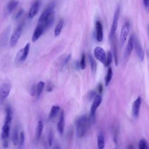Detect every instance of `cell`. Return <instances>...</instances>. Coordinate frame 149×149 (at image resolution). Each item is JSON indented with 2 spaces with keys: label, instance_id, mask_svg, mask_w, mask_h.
<instances>
[{
  "label": "cell",
  "instance_id": "cell-1",
  "mask_svg": "<svg viewBox=\"0 0 149 149\" xmlns=\"http://www.w3.org/2000/svg\"><path fill=\"white\" fill-rule=\"evenodd\" d=\"M90 124L89 117L86 115H83L77 118L76 121V134L78 137L80 138L85 135Z\"/></svg>",
  "mask_w": 149,
  "mask_h": 149
},
{
  "label": "cell",
  "instance_id": "cell-2",
  "mask_svg": "<svg viewBox=\"0 0 149 149\" xmlns=\"http://www.w3.org/2000/svg\"><path fill=\"white\" fill-rule=\"evenodd\" d=\"M119 16H120V8L118 7L114 13L113 19H112V25L110 30L109 39L111 41L115 40V33L118 27Z\"/></svg>",
  "mask_w": 149,
  "mask_h": 149
},
{
  "label": "cell",
  "instance_id": "cell-3",
  "mask_svg": "<svg viewBox=\"0 0 149 149\" xmlns=\"http://www.w3.org/2000/svg\"><path fill=\"white\" fill-rule=\"evenodd\" d=\"M22 29H23V24H21L17 27V28L15 30V31L12 33L9 41V45L10 47H13L17 44L22 34Z\"/></svg>",
  "mask_w": 149,
  "mask_h": 149
},
{
  "label": "cell",
  "instance_id": "cell-4",
  "mask_svg": "<svg viewBox=\"0 0 149 149\" xmlns=\"http://www.w3.org/2000/svg\"><path fill=\"white\" fill-rule=\"evenodd\" d=\"M11 90V84L5 82L0 85V104L7 98Z\"/></svg>",
  "mask_w": 149,
  "mask_h": 149
},
{
  "label": "cell",
  "instance_id": "cell-5",
  "mask_svg": "<svg viewBox=\"0 0 149 149\" xmlns=\"http://www.w3.org/2000/svg\"><path fill=\"white\" fill-rule=\"evenodd\" d=\"M130 30V24L129 22H126L122 26L120 37H119V42L120 47H123L125 44L127 37L129 35Z\"/></svg>",
  "mask_w": 149,
  "mask_h": 149
},
{
  "label": "cell",
  "instance_id": "cell-6",
  "mask_svg": "<svg viewBox=\"0 0 149 149\" xmlns=\"http://www.w3.org/2000/svg\"><path fill=\"white\" fill-rule=\"evenodd\" d=\"M55 6V3L54 2H52L49 3V4H48V5L43 10V12H42V13L41 14L40 16L38 18V22L39 23H41L44 22V20L46 19L48 16L54 10Z\"/></svg>",
  "mask_w": 149,
  "mask_h": 149
},
{
  "label": "cell",
  "instance_id": "cell-7",
  "mask_svg": "<svg viewBox=\"0 0 149 149\" xmlns=\"http://www.w3.org/2000/svg\"><path fill=\"white\" fill-rule=\"evenodd\" d=\"M94 55L100 62L104 64L105 63L107 58V54L102 48L100 47H96L94 49Z\"/></svg>",
  "mask_w": 149,
  "mask_h": 149
},
{
  "label": "cell",
  "instance_id": "cell-8",
  "mask_svg": "<svg viewBox=\"0 0 149 149\" xmlns=\"http://www.w3.org/2000/svg\"><path fill=\"white\" fill-rule=\"evenodd\" d=\"M134 35H131L130 37L129 38L128 42L127 43L125 52H124V58L125 59L127 58L131 54L132 50L134 48Z\"/></svg>",
  "mask_w": 149,
  "mask_h": 149
},
{
  "label": "cell",
  "instance_id": "cell-9",
  "mask_svg": "<svg viewBox=\"0 0 149 149\" xmlns=\"http://www.w3.org/2000/svg\"><path fill=\"white\" fill-rule=\"evenodd\" d=\"M134 47L135 49L136 53L139 58V59L143 61L144 59V52L142 48V46L139 41V40L137 38H134Z\"/></svg>",
  "mask_w": 149,
  "mask_h": 149
},
{
  "label": "cell",
  "instance_id": "cell-10",
  "mask_svg": "<svg viewBox=\"0 0 149 149\" xmlns=\"http://www.w3.org/2000/svg\"><path fill=\"white\" fill-rule=\"evenodd\" d=\"M101 102H102L101 95L100 94L97 95L96 97L93 100V102L91 106V109H90V114L91 115H95L96 111H97V108H98V107L100 106V105L101 104Z\"/></svg>",
  "mask_w": 149,
  "mask_h": 149
},
{
  "label": "cell",
  "instance_id": "cell-11",
  "mask_svg": "<svg viewBox=\"0 0 149 149\" xmlns=\"http://www.w3.org/2000/svg\"><path fill=\"white\" fill-rule=\"evenodd\" d=\"M141 104V98L139 96L137 99L133 102L132 105V113L134 118L138 117L140 112V108Z\"/></svg>",
  "mask_w": 149,
  "mask_h": 149
},
{
  "label": "cell",
  "instance_id": "cell-12",
  "mask_svg": "<svg viewBox=\"0 0 149 149\" xmlns=\"http://www.w3.org/2000/svg\"><path fill=\"white\" fill-rule=\"evenodd\" d=\"M44 30H45V28L43 24L41 23H40V24H38L36 27L33 33V37H32V41L36 42L41 37V36L42 35Z\"/></svg>",
  "mask_w": 149,
  "mask_h": 149
},
{
  "label": "cell",
  "instance_id": "cell-13",
  "mask_svg": "<svg viewBox=\"0 0 149 149\" xmlns=\"http://www.w3.org/2000/svg\"><path fill=\"white\" fill-rule=\"evenodd\" d=\"M95 32L97 41L98 42L102 41L103 39V29L100 21H97L95 23Z\"/></svg>",
  "mask_w": 149,
  "mask_h": 149
},
{
  "label": "cell",
  "instance_id": "cell-14",
  "mask_svg": "<svg viewBox=\"0 0 149 149\" xmlns=\"http://www.w3.org/2000/svg\"><path fill=\"white\" fill-rule=\"evenodd\" d=\"M39 5H40V3H39L38 1H35L32 4L31 6L30 7V8L29 9V13H28L29 18L32 19L37 14L38 9H39Z\"/></svg>",
  "mask_w": 149,
  "mask_h": 149
},
{
  "label": "cell",
  "instance_id": "cell-15",
  "mask_svg": "<svg viewBox=\"0 0 149 149\" xmlns=\"http://www.w3.org/2000/svg\"><path fill=\"white\" fill-rule=\"evenodd\" d=\"M65 127V114L63 111H62L60 115V119L57 123V129L61 135L63 134Z\"/></svg>",
  "mask_w": 149,
  "mask_h": 149
},
{
  "label": "cell",
  "instance_id": "cell-16",
  "mask_svg": "<svg viewBox=\"0 0 149 149\" xmlns=\"http://www.w3.org/2000/svg\"><path fill=\"white\" fill-rule=\"evenodd\" d=\"M54 17H55V11L54 10L48 16V17L46 18V19L42 23H41V24H43L45 30L49 28L53 23L54 20Z\"/></svg>",
  "mask_w": 149,
  "mask_h": 149
},
{
  "label": "cell",
  "instance_id": "cell-17",
  "mask_svg": "<svg viewBox=\"0 0 149 149\" xmlns=\"http://www.w3.org/2000/svg\"><path fill=\"white\" fill-rule=\"evenodd\" d=\"M19 1L16 0H10L8 2L6 5V11L8 13L13 12L19 5Z\"/></svg>",
  "mask_w": 149,
  "mask_h": 149
},
{
  "label": "cell",
  "instance_id": "cell-18",
  "mask_svg": "<svg viewBox=\"0 0 149 149\" xmlns=\"http://www.w3.org/2000/svg\"><path fill=\"white\" fill-rule=\"evenodd\" d=\"M9 132H10V125L4 123L2 128V132L1 134V139L3 140L5 139H7V138L9 137Z\"/></svg>",
  "mask_w": 149,
  "mask_h": 149
},
{
  "label": "cell",
  "instance_id": "cell-19",
  "mask_svg": "<svg viewBox=\"0 0 149 149\" xmlns=\"http://www.w3.org/2000/svg\"><path fill=\"white\" fill-rule=\"evenodd\" d=\"M44 128V125L42 120H39L37 124L36 129V139L37 140H38L42 134V130Z\"/></svg>",
  "mask_w": 149,
  "mask_h": 149
},
{
  "label": "cell",
  "instance_id": "cell-20",
  "mask_svg": "<svg viewBox=\"0 0 149 149\" xmlns=\"http://www.w3.org/2000/svg\"><path fill=\"white\" fill-rule=\"evenodd\" d=\"M12 119V111L10 107H7L6 108V116H5V124L10 125Z\"/></svg>",
  "mask_w": 149,
  "mask_h": 149
},
{
  "label": "cell",
  "instance_id": "cell-21",
  "mask_svg": "<svg viewBox=\"0 0 149 149\" xmlns=\"http://www.w3.org/2000/svg\"><path fill=\"white\" fill-rule=\"evenodd\" d=\"M60 111V107L58 105H53L51 107L49 116H48V119L49 120L53 119L55 117V116L58 114V113Z\"/></svg>",
  "mask_w": 149,
  "mask_h": 149
},
{
  "label": "cell",
  "instance_id": "cell-22",
  "mask_svg": "<svg viewBox=\"0 0 149 149\" xmlns=\"http://www.w3.org/2000/svg\"><path fill=\"white\" fill-rule=\"evenodd\" d=\"M97 146L98 149H103L105 147V137L102 133H100L97 137Z\"/></svg>",
  "mask_w": 149,
  "mask_h": 149
},
{
  "label": "cell",
  "instance_id": "cell-23",
  "mask_svg": "<svg viewBox=\"0 0 149 149\" xmlns=\"http://www.w3.org/2000/svg\"><path fill=\"white\" fill-rule=\"evenodd\" d=\"M12 140L13 144L16 146L17 144L19 141V136H18V127L16 126L13 130L12 134Z\"/></svg>",
  "mask_w": 149,
  "mask_h": 149
},
{
  "label": "cell",
  "instance_id": "cell-24",
  "mask_svg": "<svg viewBox=\"0 0 149 149\" xmlns=\"http://www.w3.org/2000/svg\"><path fill=\"white\" fill-rule=\"evenodd\" d=\"M30 44L29 42H27L26 45L24 46V47L23 48V52H22V58H21V62H24L28 55L29 52V49H30Z\"/></svg>",
  "mask_w": 149,
  "mask_h": 149
},
{
  "label": "cell",
  "instance_id": "cell-25",
  "mask_svg": "<svg viewBox=\"0 0 149 149\" xmlns=\"http://www.w3.org/2000/svg\"><path fill=\"white\" fill-rule=\"evenodd\" d=\"M63 20L62 19H61L55 28L54 34L55 37H57L60 34L62 31V29L63 28Z\"/></svg>",
  "mask_w": 149,
  "mask_h": 149
},
{
  "label": "cell",
  "instance_id": "cell-26",
  "mask_svg": "<svg viewBox=\"0 0 149 149\" xmlns=\"http://www.w3.org/2000/svg\"><path fill=\"white\" fill-rule=\"evenodd\" d=\"M88 60H89V62L90 63V67H91V71L93 73H95L96 71V69H97V63H96V61L94 59V57L90 54H88Z\"/></svg>",
  "mask_w": 149,
  "mask_h": 149
},
{
  "label": "cell",
  "instance_id": "cell-27",
  "mask_svg": "<svg viewBox=\"0 0 149 149\" xmlns=\"http://www.w3.org/2000/svg\"><path fill=\"white\" fill-rule=\"evenodd\" d=\"M112 74H113V72H112V69L111 68H109L107 71V73L105 77V86H108L112 79Z\"/></svg>",
  "mask_w": 149,
  "mask_h": 149
},
{
  "label": "cell",
  "instance_id": "cell-28",
  "mask_svg": "<svg viewBox=\"0 0 149 149\" xmlns=\"http://www.w3.org/2000/svg\"><path fill=\"white\" fill-rule=\"evenodd\" d=\"M45 86V83L41 81L40 82L38 83V84L36 86V88H37V97H39L40 95H41L44 87Z\"/></svg>",
  "mask_w": 149,
  "mask_h": 149
},
{
  "label": "cell",
  "instance_id": "cell-29",
  "mask_svg": "<svg viewBox=\"0 0 149 149\" xmlns=\"http://www.w3.org/2000/svg\"><path fill=\"white\" fill-rule=\"evenodd\" d=\"M112 61V52L110 51H108L107 55V58H106V61L104 63L105 66H109Z\"/></svg>",
  "mask_w": 149,
  "mask_h": 149
},
{
  "label": "cell",
  "instance_id": "cell-30",
  "mask_svg": "<svg viewBox=\"0 0 149 149\" xmlns=\"http://www.w3.org/2000/svg\"><path fill=\"white\" fill-rule=\"evenodd\" d=\"M24 132L22 131L20 132V136L19 138V141H18V144H19V148H22L24 145Z\"/></svg>",
  "mask_w": 149,
  "mask_h": 149
},
{
  "label": "cell",
  "instance_id": "cell-31",
  "mask_svg": "<svg viewBox=\"0 0 149 149\" xmlns=\"http://www.w3.org/2000/svg\"><path fill=\"white\" fill-rule=\"evenodd\" d=\"M139 148L140 149H147V148H148V143H147V141L145 139H141L140 140L139 143Z\"/></svg>",
  "mask_w": 149,
  "mask_h": 149
},
{
  "label": "cell",
  "instance_id": "cell-32",
  "mask_svg": "<svg viewBox=\"0 0 149 149\" xmlns=\"http://www.w3.org/2000/svg\"><path fill=\"white\" fill-rule=\"evenodd\" d=\"M80 69H84L86 68V55L84 52H83L81 54V57L80 61Z\"/></svg>",
  "mask_w": 149,
  "mask_h": 149
},
{
  "label": "cell",
  "instance_id": "cell-33",
  "mask_svg": "<svg viewBox=\"0 0 149 149\" xmlns=\"http://www.w3.org/2000/svg\"><path fill=\"white\" fill-rule=\"evenodd\" d=\"M97 95V93H96V92H95V91H93V90L90 91H89L88 93L87 98L88 99L89 101H91V100H93L94 99V98L96 97Z\"/></svg>",
  "mask_w": 149,
  "mask_h": 149
},
{
  "label": "cell",
  "instance_id": "cell-34",
  "mask_svg": "<svg viewBox=\"0 0 149 149\" xmlns=\"http://www.w3.org/2000/svg\"><path fill=\"white\" fill-rule=\"evenodd\" d=\"M53 134L52 130H50L48 132V137H47V140H48V144L49 146H51L52 144V138H53Z\"/></svg>",
  "mask_w": 149,
  "mask_h": 149
},
{
  "label": "cell",
  "instance_id": "cell-35",
  "mask_svg": "<svg viewBox=\"0 0 149 149\" xmlns=\"http://www.w3.org/2000/svg\"><path fill=\"white\" fill-rule=\"evenodd\" d=\"M23 13H24V10H23V9H19V10L17 12V13H16V15H15L14 19H15V20H17V19H19V18L21 17V16L23 14Z\"/></svg>",
  "mask_w": 149,
  "mask_h": 149
},
{
  "label": "cell",
  "instance_id": "cell-36",
  "mask_svg": "<svg viewBox=\"0 0 149 149\" xmlns=\"http://www.w3.org/2000/svg\"><path fill=\"white\" fill-rule=\"evenodd\" d=\"M30 94L33 97L37 95V88H36V86L35 85L32 86V87L30 89Z\"/></svg>",
  "mask_w": 149,
  "mask_h": 149
},
{
  "label": "cell",
  "instance_id": "cell-37",
  "mask_svg": "<svg viewBox=\"0 0 149 149\" xmlns=\"http://www.w3.org/2000/svg\"><path fill=\"white\" fill-rule=\"evenodd\" d=\"M143 5L146 12L149 13V0H143Z\"/></svg>",
  "mask_w": 149,
  "mask_h": 149
},
{
  "label": "cell",
  "instance_id": "cell-38",
  "mask_svg": "<svg viewBox=\"0 0 149 149\" xmlns=\"http://www.w3.org/2000/svg\"><path fill=\"white\" fill-rule=\"evenodd\" d=\"M70 57H71L70 55H67V56L65 57V58L64 59V60H63V63H62V68H63L64 66H65V65H66V64L68 63V62H69V61L70 59Z\"/></svg>",
  "mask_w": 149,
  "mask_h": 149
},
{
  "label": "cell",
  "instance_id": "cell-39",
  "mask_svg": "<svg viewBox=\"0 0 149 149\" xmlns=\"http://www.w3.org/2000/svg\"><path fill=\"white\" fill-rule=\"evenodd\" d=\"M3 147L4 148H6L8 147V141L7 140V139H5L3 140Z\"/></svg>",
  "mask_w": 149,
  "mask_h": 149
},
{
  "label": "cell",
  "instance_id": "cell-40",
  "mask_svg": "<svg viewBox=\"0 0 149 149\" xmlns=\"http://www.w3.org/2000/svg\"><path fill=\"white\" fill-rule=\"evenodd\" d=\"M98 92L99 93H101L102 92V90H103V87H102V85L101 84H100L98 86Z\"/></svg>",
  "mask_w": 149,
  "mask_h": 149
},
{
  "label": "cell",
  "instance_id": "cell-41",
  "mask_svg": "<svg viewBox=\"0 0 149 149\" xmlns=\"http://www.w3.org/2000/svg\"><path fill=\"white\" fill-rule=\"evenodd\" d=\"M52 90V86L51 84H48L47 87V91H51Z\"/></svg>",
  "mask_w": 149,
  "mask_h": 149
},
{
  "label": "cell",
  "instance_id": "cell-42",
  "mask_svg": "<svg viewBox=\"0 0 149 149\" xmlns=\"http://www.w3.org/2000/svg\"><path fill=\"white\" fill-rule=\"evenodd\" d=\"M148 33H149V27H148Z\"/></svg>",
  "mask_w": 149,
  "mask_h": 149
}]
</instances>
